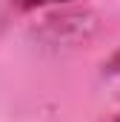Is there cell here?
<instances>
[{
    "label": "cell",
    "mask_w": 120,
    "mask_h": 122,
    "mask_svg": "<svg viewBox=\"0 0 120 122\" xmlns=\"http://www.w3.org/2000/svg\"><path fill=\"white\" fill-rule=\"evenodd\" d=\"M49 3H72V0H14V6H20V9H37V6H49Z\"/></svg>",
    "instance_id": "cell-1"
}]
</instances>
